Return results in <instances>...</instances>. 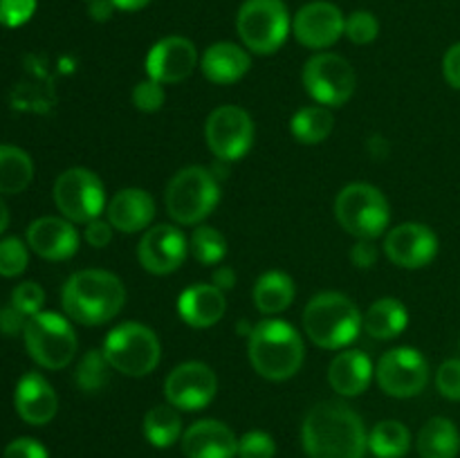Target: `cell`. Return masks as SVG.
<instances>
[{
  "mask_svg": "<svg viewBox=\"0 0 460 458\" xmlns=\"http://www.w3.org/2000/svg\"><path fill=\"white\" fill-rule=\"evenodd\" d=\"M301 443L310 458H362L368 434L358 411L346 402L326 400L305 413Z\"/></svg>",
  "mask_w": 460,
  "mask_h": 458,
  "instance_id": "6da1fadb",
  "label": "cell"
},
{
  "mask_svg": "<svg viewBox=\"0 0 460 458\" xmlns=\"http://www.w3.org/2000/svg\"><path fill=\"white\" fill-rule=\"evenodd\" d=\"M66 317L84 326H102L121 313L126 287L108 269H79L66 281L61 292Z\"/></svg>",
  "mask_w": 460,
  "mask_h": 458,
  "instance_id": "7a4b0ae2",
  "label": "cell"
},
{
  "mask_svg": "<svg viewBox=\"0 0 460 458\" xmlns=\"http://www.w3.org/2000/svg\"><path fill=\"white\" fill-rule=\"evenodd\" d=\"M247 353L254 371L272 382L295 377L305 357L299 330L283 319H263L256 323L247 337Z\"/></svg>",
  "mask_w": 460,
  "mask_h": 458,
  "instance_id": "3957f363",
  "label": "cell"
},
{
  "mask_svg": "<svg viewBox=\"0 0 460 458\" xmlns=\"http://www.w3.org/2000/svg\"><path fill=\"white\" fill-rule=\"evenodd\" d=\"M364 317L341 292H319L304 310V330L313 344L326 350L346 348L358 339Z\"/></svg>",
  "mask_w": 460,
  "mask_h": 458,
  "instance_id": "277c9868",
  "label": "cell"
},
{
  "mask_svg": "<svg viewBox=\"0 0 460 458\" xmlns=\"http://www.w3.org/2000/svg\"><path fill=\"white\" fill-rule=\"evenodd\" d=\"M166 211L178 225H198L218 207L220 182L205 166H187L171 178L164 193Z\"/></svg>",
  "mask_w": 460,
  "mask_h": 458,
  "instance_id": "5b68a950",
  "label": "cell"
},
{
  "mask_svg": "<svg viewBox=\"0 0 460 458\" xmlns=\"http://www.w3.org/2000/svg\"><path fill=\"white\" fill-rule=\"evenodd\" d=\"M102 350L112 371L126 377L151 375L162 357V344L155 332L137 321H124L112 328Z\"/></svg>",
  "mask_w": 460,
  "mask_h": 458,
  "instance_id": "8992f818",
  "label": "cell"
},
{
  "mask_svg": "<svg viewBox=\"0 0 460 458\" xmlns=\"http://www.w3.org/2000/svg\"><path fill=\"white\" fill-rule=\"evenodd\" d=\"M22 339H25L30 357L39 366L49 368V371L66 368L75 359L76 348H79L70 317L58 313H43V310L27 319Z\"/></svg>",
  "mask_w": 460,
  "mask_h": 458,
  "instance_id": "52a82bcc",
  "label": "cell"
},
{
  "mask_svg": "<svg viewBox=\"0 0 460 458\" xmlns=\"http://www.w3.org/2000/svg\"><path fill=\"white\" fill-rule=\"evenodd\" d=\"M335 218L350 236L376 241L385 229H389L391 207L377 187L353 182L337 193Z\"/></svg>",
  "mask_w": 460,
  "mask_h": 458,
  "instance_id": "ba28073f",
  "label": "cell"
},
{
  "mask_svg": "<svg viewBox=\"0 0 460 458\" xmlns=\"http://www.w3.org/2000/svg\"><path fill=\"white\" fill-rule=\"evenodd\" d=\"M290 27V13L283 0H245L238 9V36L254 54H274L281 49Z\"/></svg>",
  "mask_w": 460,
  "mask_h": 458,
  "instance_id": "9c48e42d",
  "label": "cell"
},
{
  "mask_svg": "<svg viewBox=\"0 0 460 458\" xmlns=\"http://www.w3.org/2000/svg\"><path fill=\"white\" fill-rule=\"evenodd\" d=\"M52 196L57 209L70 223L88 225L90 220L102 218L106 207V189L102 178L84 166L63 171L54 182Z\"/></svg>",
  "mask_w": 460,
  "mask_h": 458,
  "instance_id": "30bf717a",
  "label": "cell"
},
{
  "mask_svg": "<svg viewBox=\"0 0 460 458\" xmlns=\"http://www.w3.org/2000/svg\"><path fill=\"white\" fill-rule=\"evenodd\" d=\"M304 88L319 106L340 108L350 101L358 88L353 66L344 57L332 52H319L304 66Z\"/></svg>",
  "mask_w": 460,
  "mask_h": 458,
  "instance_id": "8fae6325",
  "label": "cell"
},
{
  "mask_svg": "<svg viewBox=\"0 0 460 458\" xmlns=\"http://www.w3.org/2000/svg\"><path fill=\"white\" fill-rule=\"evenodd\" d=\"M205 139L220 162H236L254 144V121L245 108L220 106L207 117Z\"/></svg>",
  "mask_w": 460,
  "mask_h": 458,
  "instance_id": "7c38bea8",
  "label": "cell"
},
{
  "mask_svg": "<svg viewBox=\"0 0 460 458\" xmlns=\"http://www.w3.org/2000/svg\"><path fill=\"white\" fill-rule=\"evenodd\" d=\"M376 380L386 395L413 398L420 395L429 382V362L418 348L400 346L382 355L376 366Z\"/></svg>",
  "mask_w": 460,
  "mask_h": 458,
  "instance_id": "4fadbf2b",
  "label": "cell"
},
{
  "mask_svg": "<svg viewBox=\"0 0 460 458\" xmlns=\"http://www.w3.org/2000/svg\"><path fill=\"white\" fill-rule=\"evenodd\" d=\"M218 391V377L205 362H184L169 373L164 395L178 411H200L209 407Z\"/></svg>",
  "mask_w": 460,
  "mask_h": 458,
  "instance_id": "5bb4252c",
  "label": "cell"
},
{
  "mask_svg": "<svg viewBox=\"0 0 460 458\" xmlns=\"http://www.w3.org/2000/svg\"><path fill=\"white\" fill-rule=\"evenodd\" d=\"M189 254V241L173 225H153L137 245V260L146 272L171 274L182 268Z\"/></svg>",
  "mask_w": 460,
  "mask_h": 458,
  "instance_id": "9a60e30c",
  "label": "cell"
},
{
  "mask_svg": "<svg viewBox=\"0 0 460 458\" xmlns=\"http://www.w3.org/2000/svg\"><path fill=\"white\" fill-rule=\"evenodd\" d=\"M344 27L346 18L341 9L328 0L304 4L292 21L295 39L310 49L332 48L344 36Z\"/></svg>",
  "mask_w": 460,
  "mask_h": 458,
  "instance_id": "2e32d148",
  "label": "cell"
},
{
  "mask_svg": "<svg viewBox=\"0 0 460 458\" xmlns=\"http://www.w3.org/2000/svg\"><path fill=\"white\" fill-rule=\"evenodd\" d=\"M385 254L404 269H420L438 254V236L422 223H402L385 236Z\"/></svg>",
  "mask_w": 460,
  "mask_h": 458,
  "instance_id": "e0dca14e",
  "label": "cell"
},
{
  "mask_svg": "<svg viewBox=\"0 0 460 458\" xmlns=\"http://www.w3.org/2000/svg\"><path fill=\"white\" fill-rule=\"evenodd\" d=\"M198 66V49L184 36H166L157 40L146 57L148 79L157 84H178L191 76Z\"/></svg>",
  "mask_w": 460,
  "mask_h": 458,
  "instance_id": "ac0fdd59",
  "label": "cell"
},
{
  "mask_svg": "<svg viewBox=\"0 0 460 458\" xmlns=\"http://www.w3.org/2000/svg\"><path fill=\"white\" fill-rule=\"evenodd\" d=\"M27 247L45 260H67L79 250V232L67 218L43 216L27 227Z\"/></svg>",
  "mask_w": 460,
  "mask_h": 458,
  "instance_id": "d6986e66",
  "label": "cell"
},
{
  "mask_svg": "<svg viewBox=\"0 0 460 458\" xmlns=\"http://www.w3.org/2000/svg\"><path fill=\"white\" fill-rule=\"evenodd\" d=\"M182 452L187 458H234L238 456V438L225 422L205 418L182 434Z\"/></svg>",
  "mask_w": 460,
  "mask_h": 458,
  "instance_id": "ffe728a7",
  "label": "cell"
},
{
  "mask_svg": "<svg viewBox=\"0 0 460 458\" xmlns=\"http://www.w3.org/2000/svg\"><path fill=\"white\" fill-rule=\"evenodd\" d=\"M13 407L27 425H48L58 411L57 391L40 373H25L16 384Z\"/></svg>",
  "mask_w": 460,
  "mask_h": 458,
  "instance_id": "44dd1931",
  "label": "cell"
},
{
  "mask_svg": "<svg viewBox=\"0 0 460 458\" xmlns=\"http://www.w3.org/2000/svg\"><path fill=\"white\" fill-rule=\"evenodd\" d=\"M106 216L108 223L117 232L137 233L142 229L146 232L148 225L155 218V200L144 189H121L106 205Z\"/></svg>",
  "mask_w": 460,
  "mask_h": 458,
  "instance_id": "7402d4cb",
  "label": "cell"
},
{
  "mask_svg": "<svg viewBox=\"0 0 460 458\" xmlns=\"http://www.w3.org/2000/svg\"><path fill=\"white\" fill-rule=\"evenodd\" d=\"M227 310L225 292L214 283H196L187 287L178 299V313L191 328H211L223 319Z\"/></svg>",
  "mask_w": 460,
  "mask_h": 458,
  "instance_id": "603a6c76",
  "label": "cell"
},
{
  "mask_svg": "<svg viewBox=\"0 0 460 458\" xmlns=\"http://www.w3.org/2000/svg\"><path fill=\"white\" fill-rule=\"evenodd\" d=\"M202 75L216 85H232L241 81L250 72L252 58L245 52V48L229 40L209 45L200 58Z\"/></svg>",
  "mask_w": 460,
  "mask_h": 458,
  "instance_id": "cb8c5ba5",
  "label": "cell"
},
{
  "mask_svg": "<svg viewBox=\"0 0 460 458\" xmlns=\"http://www.w3.org/2000/svg\"><path fill=\"white\" fill-rule=\"evenodd\" d=\"M373 362L364 350H341L328 366L332 391L344 398H355L368 389L373 380Z\"/></svg>",
  "mask_w": 460,
  "mask_h": 458,
  "instance_id": "d4e9b609",
  "label": "cell"
},
{
  "mask_svg": "<svg viewBox=\"0 0 460 458\" xmlns=\"http://www.w3.org/2000/svg\"><path fill=\"white\" fill-rule=\"evenodd\" d=\"M295 281H292L290 274L279 272H265L256 278L254 283V305L259 313H263L265 317H272V314H281L283 310H288L295 301Z\"/></svg>",
  "mask_w": 460,
  "mask_h": 458,
  "instance_id": "484cf974",
  "label": "cell"
},
{
  "mask_svg": "<svg viewBox=\"0 0 460 458\" xmlns=\"http://www.w3.org/2000/svg\"><path fill=\"white\" fill-rule=\"evenodd\" d=\"M416 447L420 458H456L460 452L458 427L449 418H431L422 425Z\"/></svg>",
  "mask_w": 460,
  "mask_h": 458,
  "instance_id": "4316f807",
  "label": "cell"
},
{
  "mask_svg": "<svg viewBox=\"0 0 460 458\" xmlns=\"http://www.w3.org/2000/svg\"><path fill=\"white\" fill-rule=\"evenodd\" d=\"M409 323V313L404 304L394 296H385V299L376 301L371 308L364 314L362 328L367 330L368 337L373 339H394L400 332H404Z\"/></svg>",
  "mask_w": 460,
  "mask_h": 458,
  "instance_id": "83f0119b",
  "label": "cell"
},
{
  "mask_svg": "<svg viewBox=\"0 0 460 458\" xmlns=\"http://www.w3.org/2000/svg\"><path fill=\"white\" fill-rule=\"evenodd\" d=\"M34 178V162L22 148L0 144V193L16 196L30 187Z\"/></svg>",
  "mask_w": 460,
  "mask_h": 458,
  "instance_id": "f1b7e54d",
  "label": "cell"
},
{
  "mask_svg": "<svg viewBox=\"0 0 460 458\" xmlns=\"http://www.w3.org/2000/svg\"><path fill=\"white\" fill-rule=\"evenodd\" d=\"M142 429L153 447L166 449L182 438V418L173 404H157L146 411Z\"/></svg>",
  "mask_w": 460,
  "mask_h": 458,
  "instance_id": "f546056e",
  "label": "cell"
},
{
  "mask_svg": "<svg viewBox=\"0 0 460 458\" xmlns=\"http://www.w3.org/2000/svg\"><path fill=\"white\" fill-rule=\"evenodd\" d=\"M332 128H335V119H332V112L326 106L301 108L290 121V130L296 142L308 144V146L326 142L331 137Z\"/></svg>",
  "mask_w": 460,
  "mask_h": 458,
  "instance_id": "4dcf8cb0",
  "label": "cell"
},
{
  "mask_svg": "<svg viewBox=\"0 0 460 458\" xmlns=\"http://www.w3.org/2000/svg\"><path fill=\"white\" fill-rule=\"evenodd\" d=\"M411 447V434L400 420H382L368 434V449L376 458H402Z\"/></svg>",
  "mask_w": 460,
  "mask_h": 458,
  "instance_id": "1f68e13d",
  "label": "cell"
},
{
  "mask_svg": "<svg viewBox=\"0 0 460 458\" xmlns=\"http://www.w3.org/2000/svg\"><path fill=\"white\" fill-rule=\"evenodd\" d=\"M111 364H108L103 350H88V353L81 357L79 366L75 371L76 386H79L84 393H99L103 386L111 380Z\"/></svg>",
  "mask_w": 460,
  "mask_h": 458,
  "instance_id": "d6a6232c",
  "label": "cell"
},
{
  "mask_svg": "<svg viewBox=\"0 0 460 458\" xmlns=\"http://www.w3.org/2000/svg\"><path fill=\"white\" fill-rule=\"evenodd\" d=\"M189 250L200 265H218L227 256V241L218 229L200 225V227L193 229Z\"/></svg>",
  "mask_w": 460,
  "mask_h": 458,
  "instance_id": "836d02e7",
  "label": "cell"
},
{
  "mask_svg": "<svg viewBox=\"0 0 460 458\" xmlns=\"http://www.w3.org/2000/svg\"><path fill=\"white\" fill-rule=\"evenodd\" d=\"M30 263L27 245L16 236H7L0 241V277H21Z\"/></svg>",
  "mask_w": 460,
  "mask_h": 458,
  "instance_id": "e575fe53",
  "label": "cell"
},
{
  "mask_svg": "<svg viewBox=\"0 0 460 458\" xmlns=\"http://www.w3.org/2000/svg\"><path fill=\"white\" fill-rule=\"evenodd\" d=\"M344 34L349 36L350 43L355 45H368L377 39L380 34V22L371 12H353L346 18Z\"/></svg>",
  "mask_w": 460,
  "mask_h": 458,
  "instance_id": "d590c367",
  "label": "cell"
},
{
  "mask_svg": "<svg viewBox=\"0 0 460 458\" xmlns=\"http://www.w3.org/2000/svg\"><path fill=\"white\" fill-rule=\"evenodd\" d=\"M45 304V290L36 281H25L18 283L12 292V305L16 310H21L27 319L39 314L43 310Z\"/></svg>",
  "mask_w": 460,
  "mask_h": 458,
  "instance_id": "8d00e7d4",
  "label": "cell"
},
{
  "mask_svg": "<svg viewBox=\"0 0 460 458\" xmlns=\"http://www.w3.org/2000/svg\"><path fill=\"white\" fill-rule=\"evenodd\" d=\"M277 443L265 431H247L238 440V458H274Z\"/></svg>",
  "mask_w": 460,
  "mask_h": 458,
  "instance_id": "74e56055",
  "label": "cell"
},
{
  "mask_svg": "<svg viewBox=\"0 0 460 458\" xmlns=\"http://www.w3.org/2000/svg\"><path fill=\"white\" fill-rule=\"evenodd\" d=\"M436 389L443 398L460 402V357L443 362L436 371Z\"/></svg>",
  "mask_w": 460,
  "mask_h": 458,
  "instance_id": "f35d334b",
  "label": "cell"
},
{
  "mask_svg": "<svg viewBox=\"0 0 460 458\" xmlns=\"http://www.w3.org/2000/svg\"><path fill=\"white\" fill-rule=\"evenodd\" d=\"M166 101V94L162 84L157 81L148 79V81H139L137 85L133 88V103L137 110L142 112H157Z\"/></svg>",
  "mask_w": 460,
  "mask_h": 458,
  "instance_id": "ab89813d",
  "label": "cell"
},
{
  "mask_svg": "<svg viewBox=\"0 0 460 458\" xmlns=\"http://www.w3.org/2000/svg\"><path fill=\"white\" fill-rule=\"evenodd\" d=\"M36 12V0H0V25L9 27H21L34 16Z\"/></svg>",
  "mask_w": 460,
  "mask_h": 458,
  "instance_id": "60d3db41",
  "label": "cell"
},
{
  "mask_svg": "<svg viewBox=\"0 0 460 458\" xmlns=\"http://www.w3.org/2000/svg\"><path fill=\"white\" fill-rule=\"evenodd\" d=\"M3 458H48V449L34 438H16L4 447Z\"/></svg>",
  "mask_w": 460,
  "mask_h": 458,
  "instance_id": "b9f144b4",
  "label": "cell"
},
{
  "mask_svg": "<svg viewBox=\"0 0 460 458\" xmlns=\"http://www.w3.org/2000/svg\"><path fill=\"white\" fill-rule=\"evenodd\" d=\"M377 254L380 251H377V245L373 238H358V242L350 247V260H353V265H358L362 269L373 268L377 263Z\"/></svg>",
  "mask_w": 460,
  "mask_h": 458,
  "instance_id": "7bdbcfd3",
  "label": "cell"
},
{
  "mask_svg": "<svg viewBox=\"0 0 460 458\" xmlns=\"http://www.w3.org/2000/svg\"><path fill=\"white\" fill-rule=\"evenodd\" d=\"M112 232H115V229H112V225L108 223V220L94 218L85 225L84 238L88 241V245L94 247V250H102V247H106L108 242L112 241Z\"/></svg>",
  "mask_w": 460,
  "mask_h": 458,
  "instance_id": "ee69618b",
  "label": "cell"
},
{
  "mask_svg": "<svg viewBox=\"0 0 460 458\" xmlns=\"http://www.w3.org/2000/svg\"><path fill=\"white\" fill-rule=\"evenodd\" d=\"M25 323H27V317L21 313V310H16L13 305H4V308H0V332L7 337H16L21 335L22 330H25Z\"/></svg>",
  "mask_w": 460,
  "mask_h": 458,
  "instance_id": "f6af8a7d",
  "label": "cell"
},
{
  "mask_svg": "<svg viewBox=\"0 0 460 458\" xmlns=\"http://www.w3.org/2000/svg\"><path fill=\"white\" fill-rule=\"evenodd\" d=\"M443 76L454 90H460V43H454L443 57Z\"/></svg>",
  "mask_w": 460,
  "mask_h": 458,
  "instance_id": "bcb514c9",
  "label": "cell"
},
{
  "mask_svg": "<svg viewBox=\"0 0 460 458\" xmlns=\"http://www.w3.org/2000/svg\"><path fill=\"white\" fill-rule=\"evenodd\" d=\"M211 283H214V286L223 292L232 290V287L236 286V272H234L232 268H227V265H220V268L214 269Z\"/></svg>",
  "mask_w": 460,
  "mask_h": 458,
  "instance_id": "7dc6e473",
  "label": "cell"
},
{
  "mask_svg": "<svg viewBox=\"0 0 460 458\" xmlns=\"http://www.w3.org/2000/svg\"><path fill=\"white\" fill-rule=\"evenodd\" d=\"M115 3L112 0H90V16L94 18L97 22H106L112 18V12H115Z\"/></svg>",
  "mask_w": 460,
  "mask_h": 458,
  "instance_id": "c3c4849f",
  "label": "cell"
},
{
  "mask_svg": "<svg viewBox=\"0 0 460 458\" xmlns=\"http://www.w3.org/2000/svg\"><path fill=\"white\" fill-rule=\"evenodd\" d=\"M112 3H115V7L121 9V12H137V9L146 7L151 0H112Z\"/></svg>",
  "mask_w": 460,
  "mask_h": 458,
  "instance_id": "681fc988",
  "label": "cell"
},
{
  "mask_svg": "<svg viewBox=\"0 0 460 458\" xmlns=\"http://www.w3.org/2000/svg\"><path fill=\"white\" fill-rule=\"evenodd\" d=\"M7 225H9V209H7V205H4L3 198H0V233L7 229Z\"/></svg>",
  "mask_w": 460,
  "mask_h": 458,
  "instance_id": "f907efd6",
  "label": "cell"
},
{
  "mask_svg": "<svg viewBox=\"0 0 460 458\" xmlns=\"http://www.w3.org/2000/svg\"><path fill=\"white\" fill-rule=\"evenodd\" d=\"M458 350H460V339H458Z\"/></svg>",
  "mask_w": 460,
  "mask_h": 458,
  "instance_id": "816d5d0a",
  "label": "cell"
},
{
  "mask_svg": "<svg viewBox=\"0 0 460 458\" xmlns=\"http://www.w3.org/2000/svg\"><path fill=\"white\" fill-rule=\"evenodd\" d=\"M88 3H90V0H88Z\"/></svg>",
  "mask_w": 460,
  "mask_h": 458,
  "instance_id": "f5cc1de1",
  "label": "cell"
}]
</instances>
